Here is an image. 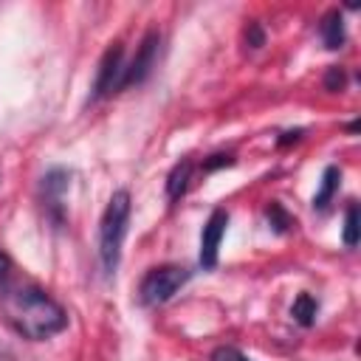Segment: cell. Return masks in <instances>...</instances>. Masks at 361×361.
<instances>
[{
  "mask_svg": "<svg viewBox=\"0 0 361 361\" xmlns=\"http://www.w3.org/2000/svg\"><path fill=\"white\" fill-rule=\"evenodd\" d=\"M3 305L14 330L31 341H45L68 327L65 307L37 285H23L8 290Z\"/></svg>",
  "mask_w": 361,
  "mask_h": 361,
  "instance_id": "cell-1",
  "label": "cell"
},
{
  "mask_svg": "<svg viewBox=\"0 0 361 361\" xmlns=\"http://www.w3.org/2000/svg\"><path fill=\"white\" fill-rule=\"evenodd\" d=\"M130 212H133V203H130L127 189L113 192L104 212H102V220H99V259H102V268H104L107 276H113L118 271L121 245H124L127 226H130Z\"/></svg>",
  "mask_w": 361,
  "mask_h": 361,
  "instance_id": "cell-2",
  "label": "cell"
},
{
  "mask_svg": "<svg viewBox=\"0 0 361 361\" xmlns=\"http://www.w3.org/2000/svg\"><path fill=\"white\" fill-rule=\"evenodd\" d=\"M189 276H192V271L183 265H158V268L147 271V276L141 279V288H138L141 305L155 307V305L169 302L189 282Z\"/></svg>",
  "mask_w": 361,
  "mask_h": 361,
  "instance_id": "cell-3",
  "label": "cell"
},
{
  "mask_svg": "<svg viewBox=\"0 0 361 361\" xmlns=\"http://www.w3.org/2000/svg\"><path fill=\"white\" fill-rule=\"evenodd\" d=\"M124 45L121 42H113L102 62H99V71H96V82H93V93H90V102H99V99H107L118 90H124Z\"/></svg>",
  "mask_w": 361,
  "mask_h": 361,
  "instance_id": "cell-4",
  "label": "cell"
},
{
  "mask_svg": "<svg viewBox=\"0 0 361 361\" xmlns=\"http://www.w3.org/2000/svg\"><path fill=\"white\" fill-rule=\"evenodd\" d=\"M158 48H161V31L158 28H149L144 34V39L138 42V51L135 56L127 62L124 68V87H133V85H141L149 71L155 68V59H158Z\"/></svg>",
  "mask_w": 361,
  "mask_h": 361,
  "instance_id": "cell-5",
  "label": "cell"
},
{
  "mask_svg": "<svg viewBox=\"0 0 361 361\" xmlns=\"http://www.w3.org/2000/svg\"><path fill=\"white\" fill-rule=\"evenodd\" d=\"M226 226H228V212L226 209H214L200 231V268L212 271L217 268V257H220V243L226 237Z\"/></svg>",
  "mask_w": 361,
  "mask_h": 361,
  "instance_id": "cell-6",
  "label": "cell"
},
{
  "mask_svg": "<svg viewBox=\"0 0 361 361\" xmlns=\"http://www.w3.org/2000/svg\"><path fill=\"white\" fill-rule=\"evenodd\" d=\"M68 186H71V172H65V169H51V172H45V178H42V197H45V206H48L56 217L62 214V197H65Z\"/></svg>",
  "mask_w": 361,
  "mask_h": 361,
  "instance_id": "cell-7",
  "label": "cell"
},
{
  "mask_svg": "<svg viewBox=\"0 0 361 361\" xmlns=\"http://www.w3.org/2000/svg\"><path fill=\"white\" fill-rule=\"evenodd\" d=\"M319 34H322V42L330 48V51H338L347 39V31H344V17L341 11H327L322 17V25H319Z\"/></svg>",
  "mask_w": 361,
  "mask_h": 361,
  "instance_id": "cell-8",
  "label": "cell"
},
{
  "mask_svg": "<svg viewBox=\"0 0 361 361\" xmlns=\"http://www.w3.org/2000/svg\"><path fill=\"white\" fill-rule=\"evenodd\" d=\"M338 186H341V172H338V166H324V172H322V180H319V192L313 195V209H327V203L333 200V195L338 192Z\"/></svg>",
  "mask_w": 361,
  "mask_h": 361,
  "instance_id": "cell-9",
  "label": "cell"
},
{
  "mask_svg": "<svg viewBox=\"0 0 361 361\" xmlns=\"http://www.w3.org/2000/svg\"><path fill=\"white\" fill-rule=\"evenodd\" d=\"M189 178H192V161H180V164L172 166V172L166 178V195H169V200H178L186 192Z\"/></svg>",
  "mask_w": 361,
  "mask_h": 361,
  "instance_id": "cell-10",
  "label": "cell"
},
{
  "mask_svg": "<svg viewBox=\"0 0 361 361\" xmlns=\"http://www.w3.org/2000/svg\"><path fill=\"white\" fill-rule=\"evenodd\" d=\"M290 313H293V319H296L302 327H310V324L316 322L319 302H316L310 293H299V296H296V302H293V307H290Z\"/></svg>",
  "mask_w": 361,
  "mask_h": 361,
  "instance_id": "cell-11",
  "label": "cell"
},
{
  "mask_svg": "<svg viewBox=\"0 0 361 361\" xmlns=\"http://www.w3.org/2000/svg\"><path fill=\"white\" fill-rule=\"evenodd\" d=\"M358 234H361L358 203H350V206H347V214H344V231H341L344 245H347V248H355V245H358Z\"/></svg>",
  "mask_w": 361,
  "mask_h": 361,
  "instance_id": "cell-12",
  "label": "cell"
},
{
  "mask_svg": "<svg viewBox=\"0 0 361 361\" xmlns=\"http://www.w3.org/2000/svg\"><path fill=\"white\" fill-rule=\"evenodd\" d=\"M265 214H268V220H271V226H274V231H288V226H290V217H288V212L282 209V203H271L268 209H265Z\"/></svg>",
  "mask_w": 361,
  "mask_h": 361,
  "instance_id": "cell-13",
  "label": "cell"
},
{
  "mask_svg": "<svg viewBox=\"0 0 361 361\" xmlns=\"http://www.w3.org/2000/svg\"><path fill=\"white\" fill-rule=\"evenodd\" d=\"M209 361H251V358H248L245 353H240L237 347H231V344H223V347L212 350Z\"/></svg>",
  "mask_w": 361,
  "mask_h": 361,
  "instance_id": "cell-14",
  "label": "cell"
},
{
  "mask_svg": "<svg viewBox=\"0 0 361 361\" xmlns=\"http://www.w3.org/2000/svg\"><path fill=\"white\" fill-rule=\"evenodd\" d=\"M231 164H234V155H231V152H217V155H209V158L203 161V172H214V169L231 166Z\"/></svg>",
  "mask_w": 361,
  "mask_h": 361,
  "instance_id": "cell-15",
  "label": "cell"
},
{
  "mask_svg": "<svg viewBox=\"0 0 361 361\" xmlns=\"http://www.w3.org/2000/svg\"><path fill=\"white\" fill-rule=\"evenodd\" d=\"M344 82H347V76H344L341 68H330L327 76H324V87H327V90H341Z\"/></svg>",
  "mask_w": 361,
  "mask_h": 361,
  "instance_id": "cell-16",
  "label": "cell"
},
{
  "mask_svg": "<svg viewBox=\"0 0 361 361\" xmlns=\"http://www.w3.org/2000/svg\"><path fill=\"white\" fill-rule=\"evenodd\" d=\"M245 42H248L251 48H259V45L265 42V34H262L259 23H248V28H245Z\"/></svg>",
  "mask_w": 361,
  "mask_h": 361,
  "instance_id": "cell-17",
  "label": "cell"
},
{
  "mask_svg": "<svg viewBox=\"0 0 361 361\" xmlns=\"http://www.w3.org/2000/svg\"><path fill=\"white\" fill-rule=\"evenodd\" d=\"M11 268H14V265H11V257L0 248V285H6V279L11 276Z\"/></svg>",
  "mask_w": 361,
  "mask_h": 361,
  "instance_id": "cell-18",
  "label": "cell"
},
{
  "mask_svg": "<svg viewBox=\"0 0 361 361\" xmlns=\"http://www.w3.org/2000/svg\"><path fill=\"white\" fill-rule=\"evenodd\" d=\"M299 138H302V130H290V133H285V135H282L276 144H279V147H288L290 141H299Z\"/></svg>",
  "mask_w": 361,
  "mask_h": 361,
  "instance_id": "cell-19",
  "label": "cell"
}]
</instances>
